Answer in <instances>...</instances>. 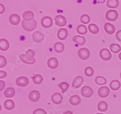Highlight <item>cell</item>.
<instances>
[{
  "mask_svg": "<svg viewBox=\"0 0 121 114\" xmlns=\"http://www.w3.org/2000/svg\"><path fill=\"white\" fill-rule=\"evenodd\" d=\"M15 106V102L11 100H7L4 103V107L7 110H12Z\"/></svg>",
  "mask_w": 121,
  "mask_h": 114,
  "instance_id": "7402d4cb",
  "label": "cell"
},
{
  "mask_svg": "<svg viewBox=\"0 0 121 114\" xmlns=\"http://www.w3.org/2000/svg\"><path fill=\"white\" fill-rule=\"evenodd\" d=\"M98 109L101 112H105L107 110L108 105L107 103L104 101H100L98 105Z\"/></svg>",
  "mask_w": 121,
  "mask_h": 114,
  "instance_id": "4dcf8cb0",
  "label": "cell"
},
{
  "mask_svg": "<svg viewBox=\"0 0 121 114\" xmlns=\"http://www.w3.org/2000/svg\"><path fill=\"white\" fill-rule=\"evenodd\" d=\"M55 51L57 53H61L65 50V45L61 42H56L54 46Z\"/></svg>",
  "mask_w": 121,
  "mask_h": 114,
  "instance_id": "d4e9b609",
  "label": "cell"
},
{
  "mask_svg": "<svg viewBox=\"0 0 121 114\" xmlns=\"http://www.w3.org/2000/svg\"><path fill=\"white\" fill-rule=\"evenodd\" d=\"M116 37L118 41L121 42V30L117 31L116 33Z\"/></svg>",
  "mask_w": 121,
  "mask_h": 114,
  "instance_id": "ab89813d",
  "label": "cell"
},
{
  "mask_svg": "<svg viewBox=\"0 0 121 114\" xmlns=\"http://www.w3.org/2000/svg\"><path fill=\"white\" fill-rule=\"evenodd\" d=\"M34 14L31 11H26L23 14V18L24 20L29 22L34 20Z\"/></svg>",
  "mask_w": 121,
  "mask_h": 114,
  "instance_id": "d6986e66",
  "label": "cell"
},
{
  "mask_svg": "<svg viewBox=\"0 0 121 114\" xmlns=\"http://www.w3.org/2000/svg\"><path fill=\"white\" fill-rule=\"evenodd\" d=\"M94 71L93 68L91 67H88L85 69V74L88 77H91L94 75Z\"/></svg>",
  "mask_w": 121,
  "mask_h": 114,
  "instance_id": "8d00e7d4",
  "label": "cell"
},
{
  "mask_svg": "<svg viewBox=\"0 0 121 114\" xmlns=\"http://www.w3.org/2000/svg\"><path fill=\"white\" fill-rule=\"evenodd\" d=\"M29 82V79L24 76H22L17 78L16 81L17 85L22 87H25L27 86L28 85Z\"/></svg>",
  "mask_w": 121,
  "mask_h": 114,
  "instance_id": "9c48e42d",
  "label": "cell"
},
{
  "mask_svg": "<svg viewBox=\"0 0 121 114\" xmlns=\"http://www.w3.org/2000/svg\"><path fill=\"white\" fill-rule=\"evenodd\" d=\"M29 98L31 101L36 102L40 98V94L39 91L37 90H33L30 92L29 95Z\"/></svg>",
  "mask_w": 121,
  "mask_h": 114,
  "instance_id": "8fae6325",
  "label": "cell"
},
{
  "mask_svg": "<svg viewBox=\"0 0 121 114\" xmlns=\"http://www.w3.org/2000/svg\"><path fill=\"white\" fill-rule=\"evenodd\" d=\"M63 114H73V113L71 111H67V112L64 113Z\"/></svg>",
  "mask_w": 121,
  "mask_h": 114,
  "instance_id": "f6af8a7d",
  "label": "cell"
},
{
  "mask_svg": "<svg viewBox=\"0 0 121 114\" xmlns=\"http://www.w3.org/2000/svg\"><path fill=\"white\" fill-rule=\"evenodd\" d=\"M52 100L55 104H60L63 101V96L59 93H55L52 97Z\"/></svg>",
  "mask_w": 121,
  "mask_h": 114,
  "instance_id": "9a60e30c",
  "label": "cell"
},
{
  "mask_svg": "<svg viewBox=\"0 0 121 114\" xmlns=\"http://www.w3.org/2000/svg\"><path fill=\"white\" fill-rule=\"evenodd\" d=\"M88 29L90 32L92 33L93 34H97L98 33H99V29L98 27V26L95 24H90L88 26Z\"/></svg>",
  "mask_w": 121,
  "mask_h": 114,
  "instance_id": "83f0119b",
  "label": "cell"
},
{
  "mask_svg": "<svg viewBox=\"0 0 121 114\" xmlns=\"http://www.w3.org/2000/svg\"><path fill=\"white\" fill-rule=\"evenodd\" d=\"M9 22L11 24L13 25H17L18 24L21 22V18L17 14H13L10 16Z\"/></svg>",
  "mask_w": 121,
  "mask_h": 114,
  "instance_id": "4fadbf2b",
  "label": "cell"
},
{
  "mask_svg": "<svg viewBox=\"0 0 121 114\" xmlns=\"http://www.w3.org/2000/svg\"><path fill=\"white\" fill-rule=\"evenodd\" d=\"M22 25L25 31L31 32L36 28L37 24L35 19L30 22H26L24 20H23L22 22Z\"/></svg>",
  "mask_w": 121,
  "mask_h": 114,
  "instance_id": "6da1fadb",
  "label": "cell"
},
{
  "mask_svg": "<svg viewBox=\"0 0 121 114\" xmlns=\"http://www.w3.org/2000/svg\"><path fill=\"white\" fill-rule=\"evenodd\" d=\"M77 31L78 33L82 35L86 34L88 32L87 28L84 25H79L78 26L77 28Z\"/></svg>",
  "mask_w": 121,
  "mask_h": 114,
  "instance_id": "f546056e",
  "label": "cell"
},
{
  "mask_svg": "<svg viewBox=\"0 0 121 114\" xmlns=\"http://www.w3.org/2000/svg\"><path fill=\"white\" fill-rule=\"evenodd\" d=\"M110 93V89L107 87H102L99 88L98 91L99 96L101 98H106Z\"/></svg>",
  "mask_w": 121,
  "mask_h": 114,
  "instance_id": "30bf717a",
  "label": "cell"
},
{
  "mask_svg": "<svg viewBox=\"0 0 121 114\" xmlns=\"http://www.w3.org/2000/svg\"><path fill=\"white\" fill-rule=\"evenodd\" d=\"M120 77H121V73H120Z\"/></svg>",
  "mask_w": 121,
  "mask_h": 114,
  "instance_id": "c3c4849f",
  "label": "cell"
},
{
  "mask_svg": "<svg viewBox=\"0 0 121 114\" xmlns=\"http://www.w3.org/2000/svg\"><path fill=\"white\" fill-rule=\"evenodd\" d=\"M110 88L113 90H118L121 87V84L119 81L117 80H114L110 82L109 85Z\"/></svg>",
  "mask_w": 121,
  "mask_h": 114,
  "instance_id": "603a6c76",
  "label": "cell"
},
{
  "mask_svg": "<svg viewBox=\"0 0 121 114\" xmlns=\"http://www.w3.org/2000/svg\"><path fill=\"white\" fill-rule=\"evenodd\" d=\"M33 114H47V113L44 109L39 108L35 110L33 112Z\"/></svg>",
  "mask_w": 121,
  "mask_h": 114,
  "instance_id": "f35d334b",
  "label": "cell"
},
{
  "mask_svg": "<svg viewBox=\"0 0 121 114\" xmlns=\"http://www.w3.org/2000/svg\"><path fill=\"white\" fill-rule=\"evenodd\" d=\"M41 25L45 28L52 27L53 24L52 18L49 16H45L41 19Z\"/></svg>",
  "mask_w": 121,
  "mask_h": 114,
  "instance_id": "5b68a950",
  "label": "cell"
},
{
  "mask_svg": "<svg viewBox=\"0 0 121 114\" xmlns=\"http://www.w3.org/2000/svg\"><path fill=\"white\" fill-rule=\"evenodd\" d=\"M35 54L34 50L31 49H29L26 51L25 54V57L26 59L29 61H32L34 59V57L35 55Z\"/></svg>",
  "mask_w": 121,
  "mask_h": 114,
  "instance_id": "484cf974",
  "label": "cell"
},
{
  "mask_svg": "<svg viewBox=\"0 0 121 114\" xmlns=\"http://www.w3.org/2000/svg\"><path fill=\"white\" fill-rule=\"evenodd\" d=\"M9 48V43L7 40L4 38L0 39V49L2 50L5 51Z\"/></svg>",
  "mask_w": 121,
  "mask_h": 114,
  "instance_id": "ffe728a7",
  "label": "cell"
},
{
  "mask_svg": "<svg viewBox=\"0 0 121 114\" xmlns=\"http://www.w3.org/2000/svg\"><path fill=\"white\" fill-rule=\"evenodd\" d=\"M118 13L115 10H109L106 14L107 19L109 22H114L117 19Z\"/></svg>",
  "mask_w": 121,
  "mask_h": 114,
  "instance_id": "7a4b0ae2",
  "label": "cell"
},
{
  "mask_svg": "<svg viewBox=\"0 0 121 114\" xmlns=\"http://www.w3.org/2000/svg\"><path fill=\"white\" fill-rule=\"evenodd\" d=\"M5 11V7L2 4H0V14H2Z\"/></svg>",
  "mask_w": 121,
  "mask_h": 114,
  "instance_id": "b9f144b4",
  "label": "cell"
},
{
  "mask_svg": "<svg viewBox=\"0 0 121 114\" xmlns=\"http://www.w3.org/2000/svg\"><path fill=\"white\" fill-rule=\"evenodd\" d=\"M58 37L59 39L63 40L66 39L68 36V31L65 28H61L59 30L57 34Z\"/></svg>",
  "mask_w": 121,
  "mask_h": 114,
  "instance_id": "2e32d148",
  "label": "cell"
},
{
  "mask_svg": "<svg viewBox=\"0 0 121 114\" xmlns=\"http://www.w3.org/2000/svg\"><path fill=\"white\" fill-rule=\"evenodd\" d=\"M96 114H102V113H97Z\"/></svg>",
  "mask_w": 121,
  "mask_h": 114,
  "instance_id": "7dc6e473",
  "label": "cell"
},
{
  "mask_svg": "<svg viewBox=\"0 0 121 114\" xmlns=\"http://www.w3.org/2000/svg\"><path fill=\"white\" fill-rule=\"evenodd\" d=\"M95 82L96 83V84L100 85V86L106 85L107 82V80L105 78H104L102 76H100L96 77L95 78Z\"/></svg>",
  "mask_w": 121,
  "mask_h": 114,
  "instance_id": "1f68e13d",
  "label": "cell"
},
{
  "mask_svg": "<svg viewBox=\"0 0 121 114\" xmlns=\"http://www.w3.org/2000/svg\"><path fill=\"white\" fill-rule=\"evenodd\" d=\"M69 101L72 105H79L80 102H81V99H80V98L78 96L75 95L70 97L69 99Z\"/></svg>",
  "mask_w": 121,
  "mask_h": 114,
  "instance_id": "cb8c5ba5",
  "label": "cell"
},
{
  "mask_svg": "<svg viewBox=\"0 0 121 114\" xmlns=\"http://www.w3.org/2000/svg\"><path fill=\"white\" fill-rule=\"evenodd\" d=\"M7 76V73L5 71L1 70L0 71V78L3 79Z\"/></svg>",
  "mask_w": 121,
  "mask_h": 114,
  "instance_id": "60d3db41",
  "label": "cell"
},
{
  "mask_svg": "<svg viewBox=\"0 0 121 114\" xmlns=\"http://www.w3.org/2000/svg\"><path fill=\"white\" fill-rule=\"evenodd\" d=\"M118 0H108L107 5L110 8H116L119 5Z\"/></svg>",
  "mask_w": 121,
  "mask_h": 114,
  "instance_id": "4316f807",
  "label": "cell"
},
{
  "mask_svg": "<svg viewBox=\"0 0 121 114\" xmlns=\"http://www.w3.org/2000/svg\"><path fill=\"white\" fill-rule=\"evenodd\" d=\"M119 59L121 60V52L119 54Z\"/></svg>",
  "mask_w": 121,
  "mask_h": 114,
  "instance_id": "bcb514c9",
  "label": "cell"
},
{
  "mask_svg": "<svg viewBox=\"0 0 121 114\" xmlns=\"http://www.w3.org/2000/svg\"><path fill=\"white\" fill-rule=\"evenodd\" d=\"M106 1V0H97L98 4H103Z\"/></svg>",
  "mask_w": 121,
  "mask_h": 114,
  "instance_id": "ee69618b",
  "label": "cell"
},
{
  "mask_svg": "<svg viewBox=\"0 0 121 114\" xmlns=\"http://www.w3.org/2000/svg\"></svg>",
  "mask_w": 121,
  "mask_h": 114,
  "instance_id": "681fc988",
  "label": "cell"
},
{
  "mask_svg": "<svg viewBox=\"0 0 121 114\" xmlns=\"http://www.w3.org/2000/svg\"><path fill=\"white\" fill-rule=\"evenodd\" d=\"M32 38L35 42L41 43L44 39V35L40 31H37L33 34Z\"/></svg>",
  "mask_w": 121,
  "mask_h": 114,
  "instance_id": "8992f818",
  "label": "cell"
},
{
  "mask_svg": "<svg viewBox=\"0 0 121 114\" xmlns=\"http://www.w3.org/2000/svg\"><path fill=\"white\" fill-rule=\"evenodd\" d=\"M78 55L80 59L83 60H86L89 58L90 56V52L87 48H82L78 50Z\"/></svg>",
  "mask_w": 121,
  "mask_h": 114,
  "instance_id": "3957f363",
  "label": "cell"
},
{
  "mask_svg": "<svg viewBox=\"0 0 121 114\" xmlns=\"http://www.w3.org/2000/svg\"><path fill=\"white\" fill-rule=\"evenodd\" d=\"M93 90L89 86H85L82 88L81 94L84 97L89 98L93 95Z\"/></svg>",
  "mask_w": 121,
  "mask_h": 114,
  "instance_id": "52a82bcc",
  "label": "cell"
},
{
  "mask_svg": "<svg viewBox=\"0 0 121 114\" xmlns=\"http://www.w3.org/2000/svg\"><path fill=\"white\" fill-rule=\"evenodd\" d=\"M83 82V78L81 76H78L76 77L73 81L72 86L75 88H78L82 85Z\"/></svg>",
  "mask_w": 121,
  "mask_h": 114,
  "instance_id": "7c38bea8",
  "label": "cell"
},
{
  "mask_svg": "<svg viewBox=\"0 0 121 114\" xmlns=\"http://www.w3.org/2000/svg\"><path fill=\"white\" fill-rule=\"evenodd\" d=\"M109 49L110 51L113 53H118L121 50V46L116 43L112 44L109 46Z\"/></svg>",
  "mask_w": 121,
  "mask_h": 114,
  "instance_id": "f1b7e54d",
  "label": "cell"
},
{
  "mask_svg": "<svg viewBox=\"0 0 121 114\" xmlns=\"http://www.w3.org/2000/svg\"><path fill=\"white\" fill-rule=\"evenodd\" d=\"M43 80V78L42 75L40 74H36L35 75L33 78V81L34 82L35 84L39 85L42 82Z\"/></svg>",
  "mask_w": 121,
  "mask_h": 114,
  "instance_id": "d6a6232c",
  "label": "cell"
},
{
  "mask_svg": "<svg viewBox=\"0 0 121 114\" xmlns=\"http://www.w3.org/2000/svg\"><path fill=\"white\" fill-rule=\"evenodd\" d=\"M80 20L82 23L87 24L90 22V18L88 15L84 14L80 18Z\"/></svg>",
  "mask_w": 121,
  "mask_h": 114,
  "instance_id": "d590c367",
  "label": "cell"
},
{
  "mask_svg": "<svg viewBox=\"0 0 121 114\" xmlns=\"http://www.w3.org/2000/svg\"><path fill=\"white\" fill-rule=\"evenodd\" d=\"M99 55L102 59L105 61H108L111 59L112 55L110 51L107 49L104 48L101 50L99 53Z\"/></svg>",
  "mask_w": 121,
  "mask_h": 114,
  "instance_id": "277c9868",
  "label": "cell"
},
{
  "mask_svg": "<svg viewBox=\"0 0 121 114\" xmlns=\"http://www.w3.org/2000/svg\"><path fill=\"white\" fill-rule=\"evenodd\" d=\"M104 29L106 31V32L109 35H112L114 34L116 30L114 26L109 23H105L104 25Z\"/></svg>",
  "mask_w": 121,
  "mask_h": 114,
  "instance_id": "e0dca14e",
  "label": "cell"
},
{
  "mask_svg": "<svg viewBox=\"0 0 121 114\" xmlns=\"http://www.w3.org/2000/svg\"><path fill=\"white\" fill-rule=\"evenodd\" d=\"M73 41L74 42L78 43L79 46H83L85 43L86 40L84 36L77 35L73 37Z\"/></svg>",
  "mask_w": 121,
  "mask_h": 114,
  "instance_id": "ac0fdd59",
  "label": "cell"
},
{
  "mask_svg": "<svg viewBox=\"0 0 121 114\" xmlns=\"http://www.w3.org/2000/svg\"><path fill=\"white\" fill-rule=\"evenodd\" d=\"M4 96L8 98H12L15 94V90L13 87H7L4 92Z\"/></svg>",
  "mask_w": 121,
  "mask_h": 114,
  "instance_id": "44dd1931",
  "label": "cell"
},
{
  "mask_svg": "<svg viewBox=\"0 0 121 114\" xmlns=\"http://www.w3.org/2000/svg\"><path fill=\"white\" fill-rule=\"evenodd\" d=\"M7 64V60L5 57L0 55V68L4 67Z\"/></svg>",
  "mask_w": 121,
  "mask_h": 114,
  "instance_id": "74e56055",
  "label": "cell"
},
{
  "mask_svg": "<svg viewBox=\"0 0 121 114\" xmlns=\"http://www.w3.org/2000/svg\"><path fill=\"white\" fill-rule=\"evenodd\" d=\"M0 82H1V89H0V90H2L4 89L5 87V83L2 80L0 81Z\"/></svg>",
  "mask_w": 121,
  "mask_h": 114,
  "instance_id": "7bdbcfd3",
  "label": "cell"
},
{
  "mask_svg": "<svg viewBox=\"0 0 121 114\" xmlns=\"http://www.w3.org/2000/svg\"><path fill=\"white\" fill-rule=\"evenodd\" d=\"M55 24L60 27L65 26L67 23L66 19L62 15H57L55 17Z\"/></svg>",
  "mask_w": 121,
  "mask_h": 114,
  "instance_id": "ba28073f",
  "label": "cell"
},
{
  "mask_svg": "<svg viewBox=\"0 0 121 114\" xmlns=\"http://www.w3.org/2000/svg\"><path fill=\"white\" fill-rule=\"evenodd\" d=\"M58 87L60 88L62 90V93H64L69 88V84L65 82H62L61 83H60L58 85Z\"/></svg>",
  "mask_w": 121,
  "mask_h": 114,
  "instance_id": "e575fe53",
  "label": "cell"
},
{
  "mask_svg": "<svg viewBox=\"0 0 121 114\" xmlns=\"http://www.w3.org/2000/svg\"><path fill=\"white\" fill-rule=\"evenodd\" d=\"M20 58H21V60L22 61L23 63L27 64H29V65H32L34 64L35 62V59L34 58L32 61H28L26 57H25V54H22L21 55H20Z\"/></svg>",
  "mask_w": 121,
  "mask_h": 114,
  "instance_id": "836d02e7",
  "label": "cell"
},
{
  "mask_svg": "<svg viewBox=\"0 0 121 114\" xmlns=\"http://www.w3.org/2000/svg\"><path fill=\"white\" fill-rule=\"evenodd\" d=\"M59 62L57 58L55 57L50 58L48 61V66L51 69H55L58 67Z\"/></svg>",
  "mask_w": 121,
  "mask_h": 114,
  "instance_id": "5bb4252c",
  "label": "cell"
}]
</instances>
